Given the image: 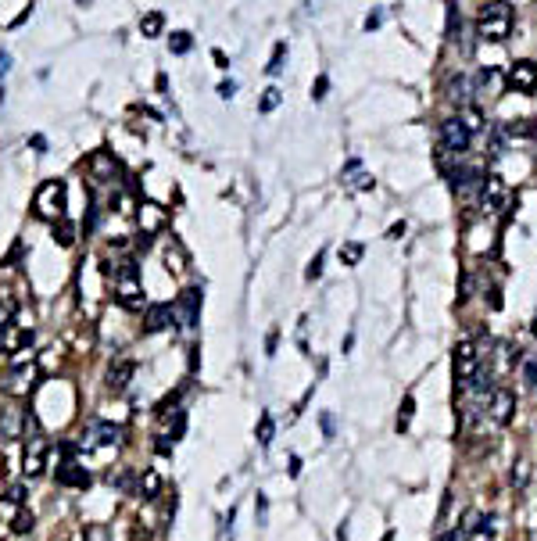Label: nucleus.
<instances>
[{"label": "nucleus", "instance_id": "nucleus-1", "mask_svg": "<svg viewBox=\"0 0 537 541\" xmlns=\"http://www.w3.org/2000/svg\"><path fill=\"white\" fill-rule=\"evenodd\" d=\"M65 179H47V183H40V190H36V197H33V212H36V219H43V223H61L65 219Z\"/></svg>", "mask_w": 537, "mask_h": 541}, {"label": "nucleus", "instance_id": "nucleus-2", "mask_svg": "<svg viewBox=\"0 0 537 541\" xmlns=\"http://www.w3.org/2000/svg\"><path fill=\"white\" fill-rule=\"evenodd\" d=\"M477 33H480V40L501 43L512 33V8L509 4H484L477 15Z\"/></svg>", "mask_w": 537, "mask_h": 541}, {"label": "nucleus", "instance_id": "nucleus-3", "mask_svg": "<svg viewBox=\"0 0 537 541\" xmlns=\"http://www.w3.org/2000/svg\"><path fill=\"white\" fill-rule=\"evenodd\" d=\"M115 297L122 309H140L144 305V283H140V269L133 258L118 262L115 269Z\"/></svg>", "mask_w": 537, "mask_h": 541}, {"label": "nucleus", "instance_id": "nucleus-4", "mask_svg": "<svg viewBox=\"0 0 537 541\" xmlns=\"http://www.w3.org/2000/svg\"><path fill=\"white\" fill-rule=\"evenodd\" d=\"M25 430H29V441H25V459H22V470L25 477H40L43 466H47V437L36 423V416L29 412L25 416Z\"/></svg>", "mask_w": 537, "mask_h": 541}, {"label": "nucleus", "instance_id": "nucleus-5", "mask_svg": "<svg viewBox=\"0 0 537 541\" xmlns=\"http://www.w3.org/2000/svg\"><path fill=\"white\" fill-rule=\"evenodd\" d=\"M477 366H480V351L473 341H462L455 344V355H452V370H455V384H469L473 377H477Z\"/></svg>", "mask_w": 537, "mask_h": 541}, {"label": "nucleus", "instance_id": "nucleus-6", "mask_svg": "<svg viewBox=\"0 0 537 541\" xmlns=\"http://www.w3.org/2000/svg\"><path fill=\"white\" fill-rule=\"evenodd\" d=\"M197 316H201V290L186 287V290L179 294V302L172 305V319H176L183 330H194V326H197Z\"/></svg>", "mask_w": 537, "mask_h": 541}, {"label": "nucleus", "instance_id": "nucleus-7", "mask_svg": "<svg viewBox=\"0 0 537 541\" xmlns=\"http://www.w3.org/2000/svg\"><path fill=\"white\" fill-rule=\"evenodd\" d=\"M57 484H65V488H86L90 484L86 466H79L72 459V444H65V459H61V466H57Z\"/></svg>", "mask_w": 537, "mask_h": 541}, {"label": "nucleus", "instance_id": "nucleus-8", "mask_svg": "<svg viewBox=\"0 0 537 541\" xmlns=\"http://www.w3.org/2000/svg\"><path fill=\"white\" fill-rule=\"evenodd\" d=\"M491 419L498 427H509L512 423V416H516V395L512 391H505V387H498V391H491Z\"/></svg>", "mask_w": 537, "mask_h": 541}, {"label": "nucleus", "instance_id": "nucleus-9", "mask_svg": "<svg viewBox=\"0 0 537 541\" xmlns=\"http://www.w3.org/2000/svg\"><path fill=\"white\" fill-rule=\"evenodd\" d=\"M469 140H473V133L462 126V118H448V122L440 126V143H445V151H452V155H462L469 147Z\"/></svg>", "mask_w": 537, "mask_h": 541}, {"label": "nucleus", "instance_id": "nucleus-10", "mask_svg": "<svg viewBox=\"0 0 537 541\" xmlns=\"http://www.w3.org/2000/svg\"><path fill=\"white\" fill-rule=\"evenodd\" d=\"M509 86L516 90V94H533L537 90V65L530 62V57H523V62H516L512 69H509Z\"/></svg>", "mask_w": 537, "mask_h": 541}, {"label": "nucleus", "instance_id": "nucleus-11", "mask_svg": "<svg viewBox=\"0 0 537 541\" xmlns=\"http://www.w3.org/2000/svg\"><path fill=\"white\" fill-rule=\"evenodd\" d=\"M36 384H40V366H18V370H11V377H8L4 387H8V395L25 398Z\"/></svg>", "mask_w": 537, "mask_h": 541}, {"label": "nucleus", "instance_id": "nucleus-12", "mask_svg": "<svg viewBox=\"0 0 537 541\" xmlns=\"http://www.w3.org/2000/svg\"><path fill=\"white\" fill-rule=\"evenodd\" d=\"M22 427H25V412L18 405H0V441L22 437Z\"/></svg>", "mask_w": 537, "mask_h": 541}, {"label": "nucleus", "instance_id": "nucleus-13", "mask_svg": "<svg viewBox=\"0 0 537 541\" xmlns=\"http://www.w3.org/2000/svg\"><path fill=\"white\" fill-rule=\"evenodd\" d=\"M172 326V305L158 302V305H147L144 312V334H162V330Z\"/></svg>", "mask_w": 537, "mask_h": 541}, {"label": "nucleus", "instance_id": "nucleus-14", "mask_svg": "<svg viewBox=\"0 0 537 541\" xmlns=\"http://www.w3.org/2000/svg\"><path fill=\"white\" fill-rule=\"evenodd\" d=\"M133 373H137V363H133V358H118V363H111V370H108V391L122 395V391L130 387Z\"/></svg>", "mask_w": 537, "mask_h": 541}, {"label": "nucleus", "instance_id": "nucleus-15", "mask_svg": "<svg viewBox=\"0 0 537 541\" xmlns=\"http://www.w3.org/2000/svg\"><path fill=\"white\" fill-rule=\"evenodd\" d=\"M505 197H509V190H505L501 176H487V179H484V194H480L484 212H498V208L505 204Z\"/></svg>", "mask_w": 537, "mask_h": 541}, {"label": "nucleus", "instance_id": "nucleus-16", "mask_svg": "<svg viewBox=\"0 0 537 541\" xmlns=\"http://www.w3.org/2000/svg\"><path fill=\"white\" fill-rule=\"evenodd\" d=\"M122 427H115V423H93L90 427V441H83V448H93V444H118L122 441Z\"/></svg>", "mask_w": 537, "mask_h": 541}, {"label": "nucleus", "instance_id": "nucleus-17", "mask_svg": "<svg viewBox=\"0 0 537 541\" xmlns=\"http://www.w3.org/2000/svg\"><path fill=\"white\" fill-rule=\"evenodd\" d=\"M140 223H144V237H151L158 226L165 223V212H162V208H158V204H151V201H147V204L140 208Z\"/></svg>", "mask_w": 537, "mask_h": 541}, {"label": "nucleus", "instance_id": "nucleus-18", "mask_svg": "<svg viewBox=\"0 0 537 541\" xmlns=\"http://www.w3.org/2000/svg\"><path fill=\"white\" fill-rule=\"evenodd\" d=\"M90 169H93V176H104V179H115V158L111 155H104V151H97V155H93L90 158Z\"/></svg>", "mask_w": 537, "mask_h": 541}, {"label": "nucleus", "instance_id": "nucleus-19", "mask_svg": "<svg viewBox=\"0 0 537 541\" xmlns=\"http://www.w3.org/2000/svg\"><path fill=\"white\" fill-rule=\"evenodd\" d=\"M162 29H165V15L162 11H147L140 18V33L144 36H162Z\"/></svg>", "mask_w": 537, "mask_h": 541}, {"label": "nucleus", "instance_id": "nucleus-20", "mask_svg": "<svg viewBox=\"0 0 537 541\" xmlns=\"http://www.w3.org/2000/svg\"><path fill=\"white\" fill-rule=\"evenodd\" d=\"M54 240H57L61 248H72V244H76V223L61 219V223L54 226Z\"/></svg>", "mask_w": 537, "mask_h": 541}, {"label": "nucleus", "instance_id": "nucleus-21", "mask_svg": "<svg viewBox=\"0 0 537 541\" xmlns=\"http://www.w3.org/2000/svg\"><path fill=\"white\" fill-rule=\"evenodd\" d=\"M362 255H365V248L358 244V240H347V244H340V262L344 265H358Z\"/></svg>", "mask_w": 537, "mask_h": 541}, {"label": "nucleus", "instance_id": "nucleus-22", "mask_svg": "<svg viewBox=\"0 0 537 541\" xmlns=\"http://www.w3.org/2000/svg\"><path fill=\"white\" fill-rule=\"evenodd\" d=\"M140 491H144V498H158V491H162V477H158V470H144Z\"/></svg>", "mask_w": 537, "mask_h": 541}, {"label": "nucleus", "instance_id": "nucleus-23", "mask_svg": "<svg viewBox=\"0 0 537 541\" xmlns=\"http://www.w3.org/2000/svg\"><path fill=\"white\" fill-rule=\"evenodd\" d=\"M484 513H480V509H469V513L462 517V534H480L484 531Z\"/></svg>", "mask_w": 537, "mask_h": 541}, {"label": "nucleus", "instance_id": "nucleus-24", "mask_svg": "<svg viewBox=\"0 0 537 541\" xmlns=\"http://www.w3.org/2000/svg\"><path fill=\"white\" fill-rule=\"evenodd\" d=\"M190 47H194V36H190V33H172V36H169V50H172V54H186Z\"/></svg>", "mask_w": 537, "mask_h": 541}, {"label": "nucleus", "instance_id": "nucleus-25", "mask_svg": "<svg viewBox=\"0 0 537 541\" xmlns=\"http://www.w3.org/2000/svg\"><path fill=\"white\" fill-rule=\"evenodd\" d=\"M448 90H452V101H459V104H466V94H469V79L466 76H455L452 83H448Z\"/></svg>", "mask_w": 537, "mask_h": 541}, {"label": "nucleus", "instance_id": "nucleus-26", "mask_svg": "<svg viewBox=\"0 0 537 541\" xmlns=\"http://www.w3.org/2000/svg\"><path fill=\"white\" fill-rule=\"evenodd\" d=\"M412 412H416V398L408 395V398L401 402V416H398V430H401V434L408 430V423H412Z\"/></svg>", "mask_w": 537, "mask_h": 541}, {"label": "nucleus", "instance_id": "nucleus-27", "mask_svg": "<svg viewBox=\"0 0 537 541\" xmlns=\"http://www.w3.org/2000/svg\"><path fill=\"white\" fill-rule=\"evenodd\" d=\"M279 101H283V94H279L276 86H269L265 94H262V101H258V111H276V108H279Z\"/></svg>", "mask_w": 537, "mask_h": 541}, {"label": "nucleus", "instance_id": "nucleus-28", "mask_svg": "<svg viewBox=\"0 0 537 541\" xmlns=\"http://www.w3.org/2000/svg\"><path fill=\"white\" fill-rule=\"evenodd\" d=\"M272 430H276L272 416H269V412H262V419H258V444H272Z\"/></svg>", "mask_w": 537, "mask_h": 541}, {"label": "nucleus", "instance_id": "nucleus-29", "mask_svg": "<svg viewBox=\"0 0 537 541\" xmlns=\"http://www.w3.org/2000/svg\"><path fill=\"white\" fill-rule=\"evenodd\" d=\"M347 190H351V194L372 190V176H369V172H358V176H351V179H347Z\"/></svg>", "mask_w": 537, "mask_h": 541}, {"label": "nucleus", "instance_id": "nucleus-30", "mask_svg": "<svg viewBox=\"0 0 537 541\" xmlns=\"http://www.w3.org/2000/svg\"><path fill=\"white\" fill-rule=\"evenodd\" d=\"M25 344H33V330H18V334L8 337V351H22Z\"/></svg>", "mask_w": 537, "mask_h": 541}, {"label": "nucleus", "instance_id": "nucleus-31", "mask_svg": "<svg viewBox=\"0 0 537 541\" xmlns=\"http://www.w3.org/2000/svg\"><path fill=\"white\" fill-rule=\"evenodd\" d=\"M33 524H36V520H33V513H25V509H18L11 527H15V534H25V531H33Z\"/></svg>", "mask_w": 537, "mask_h": 541}, {"label": "nucleus", "instance_id": "nucleus-32", "mask_svg": "<svg viewBox=\"0 0 537 541\" xmlns=\"http://www.w3.org/2000/svg\"><path fill=\"white\" fill-rule=\"evenodd\" d=\"M283 54H287V43H276V50H272V62H269V76H279L283 72Z\"/></svg>", "mask_w": 537, "mask_h": 541}, {"label": "nucleus", "instance_id": "nucleus-33", "mask_svg": "<svg viewBox=\"0 0 537 541\" xmlns=\"http://www.w3.org/2000/svg\"><path fill=\"white\" fill-rule=\"evenodd\" d=\"M305 276H308V280H319V276H323V251H315V258H312L308 269H305Z\"/></svg>", "mask_w": 537, "mask_h": 541}, {"label": "nucleus", "instance_id": "nucleus-34", "mask_svg": "<svg viewBox=\"0 0 537 541\" xmlns=\"http://www.w3.org/2000/svg\"><path fill=\"white\" fill-rule=\"evenodd\" d=\"M326 90H330V79L319 76V79L312 83V101H323V97H326Z\"/></svg>", "mask_w": 537, "mask_h": 541}, {"label": "nucleus", "instance_id": "nucleus-35", "mask_svg": "<svg viewBox=\"0 0 537 541\" xmlns=\"http://www.w3.org/2000/svg\"><path fill=\"white\" fill-rule=\"evenodd\" d=\"M498 79H501V76H498V69H484V72H480V90H494V86H498Z\"/></svg>", "mask_w": 537, "mask_h": 541}, {"label": "nucleus", "instance_id": "nucleus-36", "mask_svg": "<svg viewBox=\"0 0 537 541\" xmlns=\"http://www.w3.org/2000/svg\"><path fill=\"white\" fill-rule=\"evenodd\" d=\"M526 477H530V466L519 459V463H516V470H512V484H516V488H523V484H526Z\"/></svg>", "mask_w": 537, "mask_h": 541}, {"label": "nucleus", "instance_id": "nucleus-37", "mask_svg": "<svg viewBox=\"0 0 537 541\" xmlns=\"http://www.w3.org/2000/svg\"><path fill=\"white\" fill-rule=\"evenodd\" d=\"M255 517H258V524H265V517H269V502H265L262 491H258V502H255Z\"/></svg>", "mask_w": 537, "mask_h": 541}, {"label": "nucleus", "instance_id": "nucleus-38", "mask_svg": "<svg viewBox=\"0 0 537 541\" xmlns=\"http://www.w3.org/2000/svg\"><path fill=\"white\" fill-rule=\"evenodd\" d=\"M237 94V83L233 79H226V83H218V97H223V101H230Z\"/></svg>", "mask_w": 537, "mask_h": 541}, {"label": "nucleus", "instance_id": "nucleus-39", "mask_svg": "<svg viewBox=\"0 0 537 541\" xmlns=\"http://www.w3.org/2000/svg\"><path fill=\"white\" fill-rule=\"evenodd\" d=\"M8 502H15V505L25 502V488H22V484H11V488H8Z\"/></svg>", "mask_w": 537, "mask_h": 541}, {"label": "nucleus", "instance_id": "nucleus-40", "mask_svg": "<svg viewBox=\"0 0 537 541\" xmlns=\"http://www.w3.org/2000/svg\"><path fill=\"white\" fill-rule=\"evenodd\" d=\"M526 384H530V398L537 402V366H530V370H526Z\"/></svg>", "mask_w": 537, "mask_h": 541}, {"label": "nucleus", "instance_id": "nucleus-41", "mask_svg": "<svg viewBox=\"0 0 537 541\" xmlns=\"http://www.w3.org/2000/svg\"><path fill=\"white\" fill-rule=\"evenodd\" d=\"M8 72H11V54L0 50V76H8Z\"/></svg>", "mask_w": 537, "mask_h": 541}, {"label": "nucleus", "instance_id": "nucleus-42", "mask_svg": "<svg viewBox=\"0 0 537 541\" xmlns=\"http://www.w3.org/2000/svg\"><path fill=\"white\" fill-rule=\"evenodd\" d=\"M11 323V305H0V330H8Z\"/></svg>", "mask_w": 537, "mask_h": 541}, {"label": "nucleus", "instance_id": "nucleus-43", "mask_svg": "<svg viewBox=\"0 0 537 541\" xmlns=\"http://www.w3.org/2000/svg\"><path fill=\"white\" fill-rule=\"evenodd\" d=\"M211 57H215V65H218V69H230V62H226V54H223V50H211Z\"/></svg>", "mask_w": 537, "mask_h": 541}, {"label": "nucleus", "instance_id": "nucleus-44", "mask_svg": "<svg viewBox=\"0 0 537 541\" xmlns=\"http://www.w3.org/2000/svg\"><path fill=\"white\" fill-rule=\"evenodd\" d=\"M401 233H405V223H394V226H391V230H387V237H391V240H398V237H401Z\"/></svg>", "mask_w": 537, "mask_h": 541}, {"label": "nucleus", "instance_id": "nucleus-45", "mask_svg": "<svg viewBox=\"0 0 537 541\" xmlns=\"http://www.w3.org/2000/svg\"><path fill=\"white\" fill-rule=\"evenodd\" d=\"M323 430H326V437H333V416H323Z\"/></svg>", "mask_w": 537, "mask_h": 541}, {"label": "nucleus", "instance_id": "nucleus-46", "mask_svg": "<svg viewBox=\"0 0 537 541\" xmlns=\"http://www.w3.org/2000/svg\"><path fill=\"white\" fill-rule=\"evenodd\" d=\"M376 25H380V15H369V18H365V29H369V33H372V29H376Z\"/></svg>", "mask_w": 537, "mask_h": 541}, {"label": "nucleus", "instance_id": "nucleus-47", "mask_svg": "<svg viewBox=\"0 0 537 541\" xmlns=\"http://www.w3.org/2000/svg\"><path fill=\"white\" fill-rule=\"evenodd\" d=\"M437 541H459V534H440Z\"/></svg>", "mask_w": 537, "mask_h": 541}, {"label": "nucleus", "instance_id": "nucleus-48", "mask_svg": "<svg viewBox=\"0 0 537 541\" xmlns=\"http://www.w3.org/2000/svg\"><path fill=\"white\" fill-rule=\"evenodd\" d=\"M533 337H537V316H533Z\"/></svg>", "mask_w": 537, "mask_h": 541}]
</instances>
